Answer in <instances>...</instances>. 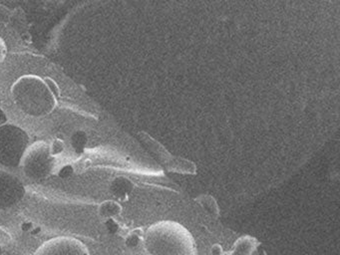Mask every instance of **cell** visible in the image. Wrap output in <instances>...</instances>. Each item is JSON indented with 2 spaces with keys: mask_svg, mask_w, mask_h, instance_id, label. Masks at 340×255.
Returning a JSON list of instances; mask_svg holds the SVG:
<instances>
[{
  "mask_svg": "<svg viewBox=\"0 0 340 255\" xmlns=\"http://www.w3.org/2000/svg\"><path fill=\"white\" fill-rule=\"evenodd\" d=\"M144 246L150 255H196L193 237L181 224L161 221L144 234Z\"/></svg>",
  "mask_w": 340,
  "mask_h": 255,
  "instance_id": "cell-1",
  "label": "cell"
},
{
  "mask_svg": "<svg viewBox=\"0 0 340 255\" xmlns=\"http://www.w3.org/2000/svg\"><path fill=\"white\" fill-rule=\"evenodd\" d=\"M16 105L30 116H45L56 106V98L45 80L27 75L19 78L11 87Z\"/></svg>",
  "mask_w": 340,
  "mask_h": 255,
  "instance_id": "cell-2",
  "label": "cell"
},
{
  "mask_svg": "<svg viewBox=\"0 0 340 255\" xmlns=\"http://www.w3.org/2000/svg\"><path fill=\"white\" fill-rule=\"evenodd\" d=\"M27 140L26 133L18 127H0V162L20 164Z\"/></svg>",
  "mask_w": 340,
  "mask_h": 255,
  "instance_id": "cell-3",
  "label": "cell"
},
{
  "mask_svg": "<svg viewBox=\"0 0 340 255\" xmlns=\"http://www.w3.org/2000/svg\"><path fill=\"white\" fill-rule=\"evenodd\" d=\"M50 146L39 141L30 145L24 151L20 164L29 177L43 178L50 173L52 168Z\"/></svg>",
  "mask_w": 340,
  "mask_h": 255,
  "instance_id": "cell-4",
  "label": "cell"
},
{
  "mask_svg": "<svg viewBox=\"0 0 340 255\" xmlns=\"http://www.w3.org/2000/svg\"><path fill=\"white\" fill-rule=\"evenodd\" d=\"M34 255H90L87 247L78 239L61 236L44 242Z\"/></svg>",
  "mask_w": 340,
  "mask_h": 255,
  "instance_id": "cell-5",
  "label": "cell"
},
{
  "mask_svg": "<svg viewBox=\"0 0 340 255\" xmlns=\"http://www.w3.org/2000/svg\"><path fill=\"white\" fill-rule=\"evenodd\" d=\"M24 188L21 181L12 174L0 170V209L16 204L22 197Z\"/></svg>",
  "mask_w": 340,
  "mask_h": 255,
  "instance_id": "cell-6",
  "label": "cell"
},
{
  "mask_svg": "<svg viewBox=\"0 0 340 255\" xmlns=\"http://www.w3.org/2000/svg\"><path fill=\"white\" fill-rule=\"evenodd\" d=\"M257 240L249 235L239 237L232 245L231 255H251L257 248Z\"/></svg>",
  "mask_w": 340,
  "mask_h": 255,
  "instance_id": "cell-7",
  "label": "cell"
},
{
  "mask_svg": "<svg viewBox=\"0 0 340 255\" xmlns=\"http://www.w3.org/2000/svg\"><path fill=\"white\" fill-rule=\"evenodd\" d=\"M122 211L121 205L113 200H107L104 201L100 206H99V213L105 218H110L116 215H119Z\"/></svg>",
  "mask_w": 340,
  "mask_h": 255,
  "instance_id": "cell-8",
  "label": "cell"
},
{
  "mask_svg": "<svg viewBox=\"0 0 340 255\" xmlns=\"http://www.w3.org/2000/svg\"><path fill=\"white\" fill-rule=\"evenodd\" d=\"M197 201L200 203V205L212 216L218 215V207L213 197L209 195H201L197 198Z\"/></svg>",
  "mask_w": 340,
  "mask_h": 255,
  "instance_id": "cell-9",
  "label": "cell"
},
{
  "mask_svg": "<svg viewBox=\"0 0 340 255\" xmlns=\"http://www.w3.org/2000/svg\"><path fill=\"white\" fill-rule=\"evenodd\" d=\"M130 190H131V182L124 178L117 179L113 184V191L118 196L125 195L128 192H130Z\"/></svg>",
  "mask_w": 340,
  "mask_h": 255,
  "instance_id": "cell-10",
  "label": "cell"
},
{
  "mask_svg": "<svg viewBox=\"0 0 340 255\" xmlns=\"http://www.w3.org/2000/svg\"><path fill=\"white\" fill-rule=\"evenodd\" d=\"M141 242V235L139 232H136V231H133L131 232L127 238H126V245L129 247V248H135L137 247Z\"/></svg>",
  "mask_w": 340,
  "mask_h": 255,
  "instance_id": "cell-11",
  "label": "cell"
},
{
  "mask_svg": "<svg viewBox=\"0 0 340 255\" xmlns=\"http://www.w3.org/2000/svg\"><path fill=\"white\" fill-rule=\"evenodd\" d=\"M63 149V143L60 139H56L53 141L52 145L50 146V151H51V154H54V153H59L61 152Z\"/></svg>",
  "mask_w": 340,
  "mask_h": 255,
  "instance_id": "cell-12",
  "label": "cell"
},
{
  "mask_svg": "<svg viewBox=\"0 0 340 255\" xmlns=\"http://www.w3.org/2000/svg\"><path fill=\"white\" fill-rule=\"evenodd\" d=\"M9 240H10V235L5 230L0 228V245L7 243Z\"/></svg>",
  "mask_w": 340,
  "mask_h": 255,
  "instance_id": "cell-13",
  "label": "cell"
},
{
  "mask_svg": "<svg viewBox=\"0 0 340 255\" xmlns=\"http://www.w3.org/2000/svg\"><path fill=\"white\" fill-rule=\"evenodd\" d=\"M211 255H221L222 254V248L219 244H213L210 248Z\"/></svg>",
  "mask_w": 340,
  "mask_h": 255,
  "instance_id": "cell-14",
  "label": "cell"
},
{
  "mask_svg": "<svg viewBox=\"0 0 340 255\" xmlns=\"http://www.w3.org/2000/svg\"><path fill=\"white\" fill-rule=\"evenodd\" d=\"M5 54H6V47H5L3 40L0 38V62L3 61Z\"/></svg>",
  "mask_w": 340,
  "mask_h": 255,
  "instance_id": "cell-15",
  "label": "cell"
},
{
  "mask_svg": "<svg viewBox=\"0 0 340 255\" xmlns=\"http://www.w3.org/2000/svg\"><path fill=\"white\" fill-rule=\"evenodd\" d=\"M251 255H261V254H260V252H259V251H256V250H255V251H254V252H253Z\"/></svg>",
  "mask_w": 340,
  "mask_h": 255,
  "instance_id": "cell-16",
  "label": "cell"
}]
</instances>
